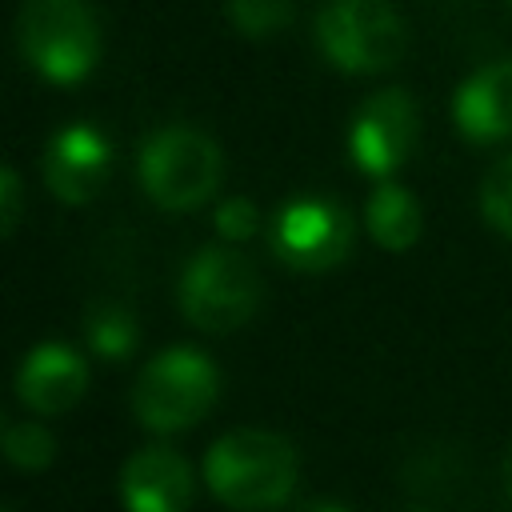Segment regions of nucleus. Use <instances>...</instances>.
I'll return each instance as SVG.
<instances>
[{
	"label": "nucleus",
	"mask_w": 512,
	"mask_h": 512,
	"mask_svg": "<svg viewBox=\"0 0 512 512\" xmlns=\"http://www.w3.org/2000/svg\"><path fill=\"white\" fill-rule=\"evenodd\" d=\"M208 488L240 512H264L292 496L296 488V448L276 432L240 428L220 436L204 460Z\"/></svg>",
	"instance_id": "f257e3e1"
},
{
	"label": "nucleus",
	"mask_w": 512,
	"mask_h": 512,
	"mask_svg": "<svg viewBox=\"0 0 512 512\" xmlns=\"http://www.w3.org/2000/svg\"><path fill=\"white\" fill-rule=\"evenodd\" d=\"M16 36L24 60L52 84L84 80L100 52V28L84 0H24Z\"/></svg>",
	"instance_id": "f03ea898"
},
{
	"label": "nucleus",
	"mask_w": 512,
	"mask_h": 512,
	"mask_svg": "<svg viewBox=\"0 0 512 512\" xmlns=\"http://www.w3.org/2000/svg\"><path fill=\"white\" fill-rule=\"evenodd\" d=\"M140 184L168 212L204 204L220 184L216 140L184 124L152 132L140 148Z\"/></svg>",
	"instance_id": "7ed1b4c3"
},
{
	"label": "nucleus",
	"mask_w": 512,
	"mask_h": 512,
	"mask_svg": "<svg viewBox=\"0 0 512 512\" xmlns=\"http://www.w3.org/2000/svg\"><path fill=\"white\" fill-rule=\"evenodd\" d=\"M316 36L344 72H384L408 44V28L388 0H328L316 16Z\"/></svg>",
	"instance_id": "20e7f679"
},
{
	"label": "nucleus",
	"mask_w": 512,
	"mask_h": 512,
	"mask_svg": "<svg viewBox=\"0 0 512 512\" xmlns=\"http://www.w3.org/2000/svg\"><path fill=\"white\" fill-rule=\"evenodd\" d=\"M260 276L236 248H204L180 276V308L204 332H232L260 308Z\"/></svg>",
	"instance_id": "39448f33"
},
{
	"label": "nucleus",
	"mask_w": 512,
	"mask_h": 512,
	"mask_svg": "<svg viewBox=\"0 0 512 512\" xmlns=\"http://www.w3.org/2000/svg\"><path fill=\"white\" fill-rule=\"evenodd\" d=\"M216 388L220 380L208 356L192 348H168L140 372L132 388V408L140 424L156 432H176V428L196 424L212 408Z\"/></svg>",
	"instance_id": "423d86ee"
},
{
	"label": "nucleus",
	"mask_w": 512,
	"mask_h": 512,
	"mask_svg": "<svg viewBox=\"0 0 512 512\" xmlns=\"http://www.w3.org/2000/svg\"><path fill=\"white\" fill-rule=\"evenodd\" d=\"M272 248L296 272H328L352 248V220L336 200H320V196L292 200L276 216Z\"/></svg>",
	"instance_id": "0eeeda50"
},
{
	"label": "nucleus",
	"mask_w": 512,
	"mask_h": 512,
	"mask_svg": "<svg viewBox=\"0 0 512 512\" xmlns=\"http://www.w3.org/2000/svg\"><path fill=\"white\" fill-rule=\"evenodd\" d=\"M348 144H352V160L368 176H392L416 144V104L408 100V92L384 88L368 96L352 120Z\"/></svg>",
	"instance_id": "6e6552de"
},
{
	"label": "nucleus",
	"mask_w": 512,
	"mask_h": 512,
	"mask_svg": "<svg viewBox=\"0 0 512 512\" xmlns=\"http://www.w3.org/2000/svg\"><path fill=\"white\" fill-rule=\"evenodd\" d=\"M108 164H112V148L104 132L88 124H72L52 136L44 156V180L64 204H88L104 188Z\"/></svg>",
	"instance_id": "1a4fd4ad"
},
{
	"label": "nucleus",
	"mask_w": 512,
	"mask_h": 512,
	"mask_svg": "<svg viewBox=\"0 0 512 512\" xmlns=\"http://www.w3.org/2000/svg\"><path fill=\"white\" fill-rule=\"evenodd\" d=\"M128 512H184L192 504V472L172 448H144L120 472Z\"/></svg>",
	"instance_id": "9d476101"
},
{
	"label": "nucleus",
	"mask_w": 512,
	"mask_h": 512,
	"mask_svg": "<svg viewBox=\"0 0 512 512\" xmlns=\"http://www.w3.org/2000/svg\"><path fill=\"white\" fill-rule=\"evenodd\" d=\"M84 388H88V368L64 344H40L36 352H28L16 376L20 400L36 412H64L84 396Z\"/></svg>",
	"instance_id": "9b49d317"
},
{
	"label": "nucleus",
	"mask_w": 512,
	"mask_h": 512,
	"mask_svg": "<svg viewBox=\"0 0 512 512\" xmlns=\"http://www.w3.org/2000/svg\"><path fill=\"white\" fill-rule=\"evenodd\" d=\"M456 124L472 140L512 136V60L488 64L464 80L456 92Z\"/></svg>",
	"instance_id": "f8f14e48"
},
{
	"label": "nucleus",
	"mask_w": 512,
	"mask_h": 512,
	"mask_svg": "<svg viewBox=\"0 0 512 512\" xmlns=\"http://www.w3.org/2000/svg\"><path fill=\"white\" fill-rule=\"evenodd\" d=\"M368 232L388 252L412 248L420 240V208H416V200L396 184H380L372 192V200H368Z\"/></svg>",
	"instance_id": "ddd939ff"
},
{
	"label": "nucleus",
	"mask_w": 512,
	"mask_h": 512,
	"mask_svg": "<svg viewBox=\"0 0 512 512\" xmlns=\"http://www.w3.org/2000/svg\"><path fill=\"white\" fill-rule=\"evenodd\" d=\"M84 332H88V344L108 360L128 356L136 348V320L116 304H96L84 320Z\"/></svg>",
	"instance_id": "4468645a"
},
{
	"label": "nucleus",
	"mask_w": 512,
	"mask_h": 512,
	"mask_svg": "<svg viewBox=\"0 0 512 512\" xmlns=\"http://www.w3.org/2000/svg\"><path fill=\"white\" fill-rule=\"evenodd\" d=\"M4 452L20 472H40L56 456V440L40 424H8L4 428Z\"/></svg>",
	"instance_id": "2eb2a0df"
},
{
	"label": "nucleus",
	"mask_w": 512,
	"mask_h": 512,
	"mask_svg": "<svg viewBox=\"0 0 512 512\" xmlns=\"http://www.w3.org/2000/svg\"><path fill=\"white\" fill-rule=\"evenodd\" d=\"M228 16L248 36H272L292 20V0H228Z\"/></svg>",
	"instance_id": "dca6fc26"
},
{
	"label": "nucleus",
	"mask_w": 512,
	"mask_h": 512,
	"mask_svg": "<svg viewBox=\"0 0 512 512\" xmlns=\"http://www.w3.org/2000/svg\"><path fill=\"white\" fill-rule=\"evenodd\" d=\"M480 212H484V220H488L496 232L512 236V156L500 160V164L484 176V188H480Z\"/></svg>",
	"instance_id": "f3484780"
},
{
	"label": "nucleus",
	"mask_w": 512,
	"mask_h": 512,
	"mask_svg": "<svg viewBox=\"0 0 512 512\" xmlns=\"http://www.w3.org/2000/svg\"><path fill=\"white\" fill-rule=\"evenodd\" d=\"M216 228H220L224 240H248L256 232V208H252V200H244V196L224 200L216 208Z\"/></svg>",
	"instance_id": "a211bd4d"
},
{
	"label": "nucleus",
	"mask_w": 512,
	"mask_h": 512,
	"mask_svg": "<svg viewBox=\"0 0 512 512\" xmlns=\"http://www.w3.org/2000/svg\"><path fill=\"white\" fill-rule=\"evenodd\" d=\"M0 196H4L0 200V224H4V236H12L20 224V176L12 168L0 172Z\"/></svg>",
	"instance_id": "6ab92c4d"
},
{
	"label": "nucleus",
	"mask_w": 512,
	"mask_h": 512,
	"mask_svg": "<svg viewBox=\"0 0 512 512\" xmlns=\"http://www.w3.org/2000/svg\"><path fill=\"white\" fill-rule=\"evenodd\" d=\"M304 512H344V508L340 504H308Z\"/></svg>",
	"instance_id": "aec40b11"
},
{
	"label": "nucleus",
	"mask_w": 512,
	"mask_h": 512,
	"mask_svg": "<svg viewBox=\"0 0 512 512\" xmlns=\"http://www.w3.org/2000/svg\"><path fill=\"white\" fill-rule=\"evenodd\" d=\"M504 484H508V496H512V452H508V460H504Z\"/></svg>",
	"instance_id": "412c9836"
}]
</instances>
